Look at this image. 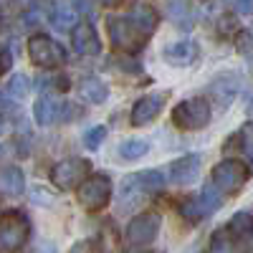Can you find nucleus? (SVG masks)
<instances>
[{
    "label": "nucleus",
    "instance_id": "obj_1",
    "mask_svg": "<svg viewBox=\"0 0 253 253\" xmlns=\"http://www.w3.org/2000/svg\"><path fill=\"white\" fill-rule=\"evenodd\" d=\"M210 101L203 99V96H193V99H185L180 101L177 107L172 109V122L180 126V129H187V132H195V129H203L210 122Z\"/></svg>",
    "mask_w": 253,
    "mask_h": 253
},
{
    "label": "nucleus",
    "instance_id": "obj_2",
    "mask_svg": "<svg viewBox=\"0 0 253 253\" xmlns=\"http://www.w3.org/2000/svg\"><path fill=\"white\" fill-rule=\"evenodd\" d=\"M79 203L96 213V210L107 208V203L112 200V177L109 175H91L79 185Z\"/></svg>",
    "mask_w": 253,
    "mask_h": 253
},
{
    "label": "nucleus",
    "instance_id": "obj_3",
    "mask_svg": "<svg viewBox=\"0 0 253 253\" xmlns=\"http://www.w3.org/2000/svg\"><path fill=\"white\" fill-rule=\"evenodd\" d=\"M107 28H109V38H112L114 48H119L124 53H137L147 41V36L132 23L129 18H109Z\"/></svg>",
    "mask_w": 253,
    "mask_h": 253
},
{
    "label": "nucleus",
    "instance_id": "obj_4",
    "mask_svg": "<svg viewBox=\"0 0 253 253\" xmlns=\"http://www.w3.org/2000/svg\"><path fill=\"white\" fill-rule=\"evenodd\" d=\"M91 170V162L86 157H66L51 167V182L61 190H71L86 180Z\"/></svg>",
    "mask_w": 253,
    "mask_h": 253
},
{
    "label": "nucleus",
    "instance_id": "obj_5",
    "mask_svg": "<svg viewBox=\"0 0 253 253\" xmlns=\"http://www.w3.org/2000/svg\"><path fill=\"white\" fill-rule=\"evenodd\" d=\"M248 182V165L241 160H223L213 167V185L225 195H233Z\"/></svg>",
    "mask_w": 253,
    "mask_h": 253
},
{
    "label": "nucleus",
    "instance_id": "obj_6",
    "mask_svg": "<svg viewBox=\"0 0 253 253\" xmlns=\"http://www.w3.org/2000/svg\"><path fill=\"white\" fill-rule=\"evenodd\" d=\"M28 56L41 69H53V66H61V63L66 61V51H63L53 38L41 36V33L28 38Z\"/></svg>",
    "mask_w": 253,
    "mask_h": 253
},
{
    "label": "nucleus",
    "instance_id": "obj_7",
    "mask_svg": "<svg viewBox=\"0 0 253 253\" xmlns=\"http://www.w3.org/2000/svg\"><path fill=\"white\" fill-rule=\"evenodd\" d=\"M28 230H31V225H28V218L23 213H15V210L3 213L0 215V248L3 251H18L26 243Z\"/></svg>",
    "mask_w": 253,
    "mask_h": 253
},
{
    "label": "nucleus",
    "instance_id": "obj_8",
    "mask_svg": "<svg viewBox=\"0 0 253 253\" xmlns=\"http://www.w3.org/2000/svg\"><path fill=\"white\" fill-rule=\"evenodd\" d=\"M160 228H162V218L157 213H142V215L132 218L129 225H126V243L134 248L150 246L157 238Z\"/></svg>",
    "mask_w": 253,
    "mask_h": 253
},
{
    "label": "nucleus",
    "instance_id": "obj_9",
    "mask_svg": "<svg viewBox=\"0 0 253 253\" xmlns=\"http://www.w3.org/2000/svg\"><path fill=\"white\" fill-rule=\"evenodd\" d=\"M71 46L81 56H96L101 51V41L91 23H76L71 28Z\"/></svg>",
    "mask_w": 253,
    "mask_h": 253
},
{
    "label": "nucleus",
    "instance_id": "obj_10",
    "mask_svg": "<svg viewBox=\"0 0 253 253\" xmlns=\"http://www.w3.org/2000/svg\"><path fill=\"white\" fill-rule=\"evenodd\" d=\"M162 107H165V94H147V96H142L132 107V124L134 126L150 124L155 117H160Z\"/></svg>",
    "mask_w": 253,
    "mask_h": 253
},
{
    "label": "nucleus",
    "instance_id": "obj_11",
    "mask_svg": "<svg viewBox=\"0 0 253 253\" xmlns=\"http://www.w3.org/2000/svg\"><path fill=\"white\" fill-rule=\"evenodd\" d=\"M165 61L170 66H190L198 58V43L195 41H177V43H170L162 51Z\"/></svg>",
    "mask_w": 253,
    "mask_h": 253
},
{
    "label": "nucleus",
    "instance_id": "obj_12",
    "mask_svg": "<svg viewBox=\"0 0 253 253\" xmlns=\"http://www.w3.org/2000/svg\"><path fill=\"white\" fill-rule=\"evenodd\" d=\"M198 172H200V157L198 155H185L170 165V180L177 185L193 182L198 177Z\"/></svg>",
    "mask_w": 253,
    "mask_h": 253
},
{
    "label": "nucleus",
    "instance_id": "obj_13",
    "mask_svg": "<svg viewBox=\"0 0 253 253\" xmlns=\"http://www.w3.org/2000/svg\"><path fill=\"white\" fill-rule=\"evenodd\" d=\"M0 190L5 195H13V198H20L26 193V177H23V170L15 165H8L0 170Z\"/></svg>",
    "mask_w": 253,
    "mask_h": 253
},
{
    "label": "nucleus",
    "instance_id": "obj_14",
    "mask_svg": "<svg viewBox=\"0 0 253 253\" xmlns=\"http://www.w3.org/2000/svg\"><path fill=\"white\" fill-rule=\"evenodd\" d=\"M61 104L56 101V99H51L48 94L46 96H41V99H36V104H33V117H36V124H41V126H48V124H53V122H58L61 119Z\"/></svg>",
    "mask_w": 253,
    "mask_h": 253
},
{
    "label": "nucleus",
    "instance_id": "obj_15",
    "mask_svg": "<svg viewBox=\"0 0 253 253\" xmlns=\"http://www.w3.org/2000/svg\"><path fill=\"white\" fill-rule=\"evenodd\" d=\"M79 94H81V99L86 104H104L107 96H109V86L101 79H96V76H86V79H81V84H79Z\"/></svg>",
    "mask_w": 253,
    "mask_h": 253
},
{
    "label": "nucleus",
    "instance_id": "obj_16",
    "mask_svg": "<svg viewBox=\"0 0 253 253\" xmlns=\"http://www.w3.org/2000/svg\"><path fill=\"white\" fill-rule=\"evenodd\" d=\"M210 91L215 94V99L220 101V107H228V104L236 99V94L241 91V79L225 74V76H220V79H215L213 84H210Z\"/></svg>",
    "mask_w": 253,
    "mask_h": 253
},
{
    "label": "nucleus",
    "instance_id": "obj_17",
    "mask_svg": "<svg viewBox=\"0 0 253 253\" xmlns=\"http://www.w3.org/2000/svg\"><path fill=\"white\" fill-rule=\"evenodd\" d=\"M132 20V23L150 38V33H155V28H157V13H155V8H150V5H144V3H139V5H134L132 8V13L126 15Z\"/></svg>",
    "mask_w": 253,
    "mask_h": 253
},
{
    "label": "nucleus",
    "instance_id": "obj_18",
    "mask_svg": "<svg viewBox=\"0 0 253 253\" xmlns=\"http://www.w3.org/2000/svg\"><path fill=\"white\" fill-rule=\"evenodd\" d=\"M228 233L233 236L236 241H248L253 236V215L246 213V210L236 213L233 218H230V223H228Z\"/></svg>",
    "mask_w": 253,
    "mask_h": 253
},
{
    "label": "nucleus",
    "instance_id": "obj_19",
    "mask_svg": "<svg viewBox=\"0 0 253 253\" xmlns=\"http://www.w3.org/2000/svg\"><path fill=\"white\" fill-rule=\"evenodd\" d=\"M51 23H53V28L56 31H71L74 26H76V20H79V15H76V10L71 8V5H51Z\"/></svg>",
    "mask_w": 253,
    "mask_h": 253
},
{
    "label": "nucleus",
    "instance_id": "obj_20",
    "mask_svg": "<svg viewBox=\"0 0 253 253\" xmlns=\"http://www.w3.org/2000/svg\"><path fill=\"white\" fill-rule=\"evenodd\" d=\"M132 177L139 185L142 193H160V190L165 187V177H162L160 170H144V172H137Z\"/></svg>",
    "mask_w": 253,
    "mask_h": 253
},
{
    "label": "nucleus",
    "instance_id": "obj_21",
    "mask_svg": "<svg viewBox=\"0 0 253 253\" xmlns=\"http://www.w3.org/2000/svg\"><path fill=\"white\" fill-rule=\"evenodd\" d=\"M147 152H150V144H147L144 139H126V142L119 144V157L122 160H129V162L144 157Z\"/></svg>",
    "mask_w": 253,
    "mask_h": 253
},
{
    "label": "nucleus",
    "instance_id": "obj_22",
    "mask_svg": "<svg viewBox=\"0 0 253 253\" xmlns=\"http://www.w3.org/2000/svg\"><path fill=\"white\" fill-rule=\"evenodd\" d=\"M167 15H170L180 28H187L193 23L190 18V8H187V0H167Z\"/></svg>",
    "mask_w": 253,
    "mask_h": 253
},
{
    "label": "nucleus",
    "instance_id": "obj_23",
    "mask_svg": "<svg viewBox=\"0 0 253 253\" xmlns=\"http://www.w3.org/2000/svg\"><path fill=\"white\" fill-rule=\"evenodd\" d=\"M198 200H200V205H203V210H205V215L215 213V210L223 205V198H220V193L215 190V185H205L203 193L198 195Z\"/></svg>",
    "mask_w": 253,
    "mask_h": 253
},
{
    "label": "nucleus",
    "instance_id": "obj_24",
    "mask_svg": "<svg viewBox=\"0 0 253 253\" xmlns=\"http://www.w3.org/2000/svg\"><path fill=\"white\" fill-rule=\"evenodd\" d=\"M180 213H182V218L193 220V223L205 218V210H203V205H200L198 198H185V200L180 203Z\"/></svg>",
    "mask_w": 253,
    "mask_h": 253
},
{
    "label": "nucleus",
    "instance_id": "obj_25",
    "mask_svg": "<svg viewBox=\"0 0 253 253\" xmlns=\"http://www.w3.org/2000/svg\"><path fill=\"white\" fill-rule=\"evenodd\" d=\"M28 89H31V81H28L26 74H15V76L8 81V94L15 96V99H23V96L28 94Z\"/></svg>",
    "mask_w": 253,
    "mask_h": 253
},
{
    "label": "nucleus",
    "instance_id": "obj_26",
    "mask_svg": "<svg viewBox=\"0 0 253 253\" xmlns=\"http://www.w3.org/2000/svg\"><path fill=\"white\" fill-rule=\"evenodd\" d=\"M104 137H107V126H91V129L84 134V144H86V150H99L101 147V142H104Z\"/></svg>",
    "mask_w": 253,
    "mask_h": 253
},
{
    "label": "nucleus",
    "instance_id": "obj_27",
    "mask_svg": "<svg viewBox=\"0 0 253 253\" xmlns=\"http://www.w3.org/2000/svg\"><path fill=\"white\" fill-rule=\"evenodd\" d=\"M38 86L41 89H46V91H66L69 89V79L66 76H58V74H53V76H43L38 81Z\"/></svg>",
    "mask_w": 253,
    "mask_h": 253
},
{
    "label": "nucleus",
    "instance_id": "obj_28",
    "mask_svg": "<svg viewBox=\"0 0 253 253\" xmlns=\"http://www.w3.org/2000/svg\"><path fill=\"white\" fill-rule=\"evenodd\" d=\"M210 253H233V243L225 238V230H218L210 241Z\"/></svg>",
    "mask_w": 253,
    "mask_h": 253
},
{
    "label": "nucleus",
    "instance_id": "obj_29",
    "mask_svg": "<svg viewBox=\"0 0 253 253\" xmlns=\"http://www.w3.org/2000/svg\"><path fill=\"white\" fill-rule=\"evenodd\" d=\"M228 3L238 15H251L253 13V0H228Z\"/></svg>",
    "mask_w": 253,
    "mask_h": 253
},
{
    "label": "nucleus",
    "instance_id": "obj_30",
    "mask_svg": "<svg viewBox=\"0 0 253 253\" xmlns=\"http://www.w3.org/2000/svg\"><path fill=\"white\" fill-rule=\"evenodd\" d=\"M241 144H243V152L248 157V162L253 165V129H246L243 137H241Z\"/></svg>",
    "mask_w": 253,
    "mask_h": 253
},
{
    "label": "nucleus",
    "instance_id": "obj_31",
    "mask_svg": "<svg viewBox=\"0 0 253 253\" xmlns=\"http://www.w3.org/2000/svg\"><path fill=\"white\" fill-rule=\"evenodd\" d=\"M69 253H96V248H94V243H89V241H81V243H76Z\"/></svg>",
    "mask_w": 253,
    "mask_h": 253
},
{
    "label": "nucleus",
    "instance_id": "obj_32",
    "mask_svg": "<svg viewBox=\"0 0 253 253\" xmlns=\"http://www.w3.org/2000/svg\"><path fill=\"white\" fill-rule=\"evenodd\" d=\"M8 69H10V53L0 48V74H3V71H8Z\"/></svg>",
    "mask_w": 253,
    "mask_h": 253
},
{
    "label": "nucleus",
    "instance_id": "obj_33",
    "mask_svg": "<svg viewBox=\"0 0 253 253\" xmlns=\"http://www.w3.org/2000/svg\"><path fill=\"white\" fill-rule=\"evenodd\" d=\"M99 3H101V5H107V8H114V5L122 3V0H99Z\"/></svg>",
    "mask_w": 253,
    "mask_h": 253
},
{
    "label": "nucleus",
    "instance_id": "obj_34",
    "mask_svg": "<svg viewBox=\"0 0 253 253\" xmlns=\"http://www.w3.org/2000/svg\"><path fill=\"white\" fill-rule=\"evenodd\" d=\"M5 129H8V122H5V117H3V114H0V134H3Z\"/></svg>",
    "mask_w": 253,
    "mask_h": 253
}]
</instances>
